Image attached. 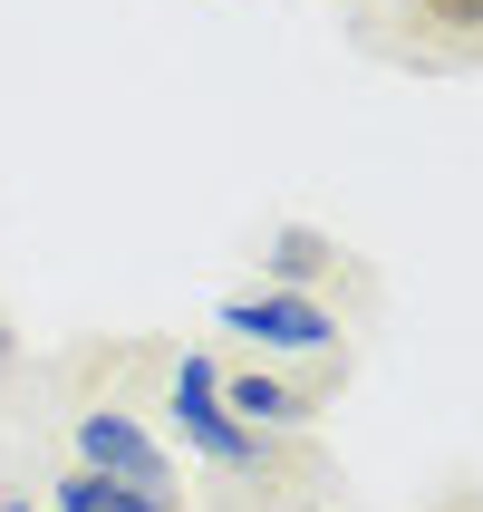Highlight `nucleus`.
I'll return each mask as SVG.
<instances>
[{"instance_id":"1","label":"nucleus","mask_w":483,"mask_h":512,"mask_svg":"<svg viewBox=\"0 0 483 512\" xmlns=\"http://www.w3.org/2000/svg\"><path fill=\"white\" fill-rule=\"evenodd\" d=\"M174 426H184V445H194V455L223 464V474H252V484H271V445H261L252 426H232L213 358H184V368H174Z\"/></svg>"},{"instance_id":"2","label":"nucleus","mask_w":483,"mask_h":512,"mask_svg":"<svg viewBox=\"0 0 483 512\" xmlns=\"http://www.w3.org/2000/svg\"><path fill=\"white\" fill-rule=\"evenodd\" d=\"M78 464L87 474H116V484H145V493H174V464L145 445L136 416H116V406H97V416H78Z\"/></svg>"},{"instance_id":"3","label":"nucleus","mask_w":483,"mask_h":512,"mask_svg":"<svg viewBox=\"0 0 483 512\" xmlns=\"http://www.w3.org/2000/svg\"><path fill=\"white\" fill-rule=\"evenodd\" d=\"M223 329H242V339H261V348H300V358L339 348V319L319 310V300H300V290H271V300H223Z\"/></svg>"},{"instance_id":"4","label":"nucleus","mask_w":483,"mask_h":512,"mask_svg":"<svg viewBox=\"0 0 483 512\" xmlns=\"http://www.w3.org/2000/svg\"><path fill=\"white\" fill-rule=\"evenodd\" d=\"M58 512H174V493H145V484H116V474H68L58 484Z\"/></svg>"},{"instance_id":"5","label":"nucleus","mask_w":483,"mask_h":512,"mask_svg":"<svg viewBox=\"0 0 483 512\" xmlns=\"http://www.w3.org/2000/svg\"><path fill=\"white\" fill-rule=\"evenodd\" d=\"M223 406H232V426H290V416H300V406H310V397H290V387H281V377H232V387H223Z\"/></svg>"},{"instance_id":"6","label":"nucleus","mask_w":483,"mask_h":512,"mask_svg":"<svg viewBox=\"0 0 483 512\" xmlns=\"http://www.w3.org/2000/svg\"><path fill=\"white\" fill-rule=\"evenodd\" d=\"M435 20H445V29H474V0H435Z\"/></svg>"},{"instance_id":"7","label":"nucleus","mask_w":483,"mask_h":512,"mask_svg":"<svg viewBox=\"0 0 483 512\" xmlns=\"http://www.w3.org/2000/svg\"><path fill=\"white\" fill-rule=\"evenodd\" d=\"M0 512H29V503H20V493H0Z\"/></svg>"},{"instance_id":"8","label":"nucleus","mask_w":483,"mask_h":512,"mask_svg":"<svg viewBox=\"0 0 483 512\" xmlns=\"http://www.w3.org/2000/svg\"><path fill=\"white\" fill-rule=\"evenodd\" d=\"M445 512H474V493H455V503H445Z\"/></svg>"}]
</instances>
